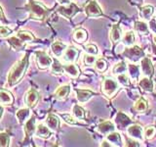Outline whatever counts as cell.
Returning a JSON list of instances; mask_svg holds the SVG:
<instances>
[{
	"mask_svg": "<svg viewBox=\"0 0 156 147\" xmlns=\"http://www.w3.org/2000/svg\"><path fill=\"white\" fill-rule=\"evenodd\" d=\"M35 61L37 64V67L40 70H46L48 68H51L54 59H52L45 51H36Z\"/></svg>",
	"mask_w": 156,
	"mask_h": 147,
	"instance_id": "obj_6",
	"label": "cell"
},
{
	"mask_svg": "<svg viewBox=\"0 0 156 147\" xmlns=\"http://www.w3.org/2000/svg\"><path fill=\"white\" fill-rule=\"evenodd\" d=\"M152 51H153V54L156 56V44L155 43L152 44Z\"/></svg>",
	"mask_w": 156,
	"mask_h": 147,
	"instance_id": "obj_51",
	"label": "cell"
},
{
	"mask_svg": "<svg viewBox=\"0 0 156 147\" xmlns=\"http://www.w3.org/2000/svg\"><path fill=\"white\" fill-rule=\"evenodd\" d=\"M79 55V51L78 49H76L73 46H68L66 48V50L65 51L62 55L63 60L68 63H74L77 60V57Z\"/></svg>",
	"mask_w": 156,
	"mask_h": 147,
	"instance_id": "obj_15",
	"label": "cell"
},
{
	"mask_svg": "<svg viewBox=\"0 0 156 147\" xmlns=\"http://www.w3.org/2000/svg\"><path fill=\"white\" fill-rule=\"evenodd\" d=\"M45 123L47 126L52 131H58L60 130V119L58 118V116L54 115V114H49L45 120Z\"/></svg>",
	"mask_w": 156,
	"mask_h": 147,
	"instance_id": "obj_17",
	"label": "cell"
},
{
	"mask_svg": "<svg viewBox=\"0 0 156 147\" xmlns=\"http://www.w3.org/2000/svg\"><path fill=\"white\" fill-rule=\"evenodd\" d=\"M97 61L96 55H92V54H86L84 56V64L86 66H93L95 65V63Z\"/></svg>",
	"mask_w": 156,
	"mask_h": 147,
	"instance_id": "obj_43",
	"label": "cell"
},
{
	"mask_svg": "<svg viewBox=\"0 0 156 147\" xmlns=\"http://www.w3.org/2000/svg\"><path fill=\"white\" fill-rule=\"evenodd\" d=\"M134 108H135V110L138 113H145L146 111H147V109H148L147 102H146V100L144 99L143 97H140L135 103Z\"/></svg>",
	"mask_w": 156,
	"mask_h": 147,
	"instance_id": "obj_31",
	"label": "cell"
},
{
	"mask_svg": "<svg viewBox=\"0 0 156 147\" xmlns=\"http://www.w3.org/2000/svg\"><path fill=\"white\" fill-rule=\"evenodd\" d=\"M36 118L34 115L30 116V118L23 124V130H24V144L30 141L31 137L35 135V130H36Z\"/></svg>",
	"mask_w": 156,
	"mask_h": 147,
	"instance_id": "obj_4",
	"label": "cell"
},
{
	"mask_svg": "<svg viewBox=\"0 0 156 147\" xmlns=\"http://www.w3.org/2000/svg\"><path fill=\"white\" fill-rule=\"evenodd\" d=\"M23 8L28 13V18L34 21L44 22L50 13V10L45 5L36 0H28V2Z\"/></svg>",
	"mask_w": 156,
	"mask_h": 147,
	"instance_id": "obj_2",
	"label": "cell"
},
{
	"mask_svg": "<svg viewBox=\"0 0 156 147\" xmlns=\"http://www.w3.org/2000/svg\"><path fill=\"white\" fill-rule=\"evenodd\" d=\"M125 146H128V147H139L140 145L139 144L138 141L135 140V138H132V137L127 138V137H126V144H125Z\"/></svg>",
	"mask_w": 156,
	"mask_h": 147,
	"instance_id": "obj_45",
	"label": "cell"
},
{
	"mask_svg": "<svg viewBox=\"0 0 156 147\" xmlns=\"http://www.w3.org/2000/svg\"><path fill=\"white\" fill-rule=\"evenodd\" d=\"M106 140H108L110 142V144L112 146H121V137L120 134L118 132H115V131H112L110 134H108L106 135Z\"/></svg>",
	"mask_w": 156,
	"mask_h": 147,
	"instance_id": "obj_30",
	"label": "cell"
},
{
	"mask_svg": "<svg viewBox=\"0 0 156 147\" xmlns=\"http://www.w3.org/2000/svg\"><path fill=\"white\" fill-rule=\"evenodd\" d=\"M122 56L132 62H136V61L140 60L141 58H144V52L143 49L140 48L139 46L133 45V46L127 47L123 51V53H122Z\"/></svg>",
	"mask_w": 156,
	"mask_h": 147,
	"instance_id": "obj_5",
	"label": "cell"
},
{
	"mask_svg": "<svg viewBox=\"0 0 156 147\" xmlns=\"http://www.w3.org/2000/svg\"><path fill=\"white\" fill-rule=\"evenodd\" d=\"M139 86L141 90L145 92H152L154 89V85L153 81H151V78L148 77H144L139 81Z\"/></svg>",
	"mask_w": 156,
	"mask_h": 147,
	"instance_id": "obj_23",
	"label": "cell"
},
{
	"mask_svg": "<svg viewBox=\"0 0 156 147\" xmlns=\"http://www.w3.org/2000/svg\"><path fill=\"white\" fill-rule=\"evenodd\" d=\"M118 88H119L118 81H114L113 78L106 77L101 83V90L104 92V94L108 98L113 97L117 90H118Z\"/></svg>",
	"mask_w": 156,
	"mask_h": 147,
	"instance_id": "obj_3",
	"label": "cell"
},
{
	"mask_svg": "<svg viewBox=\"0 0 156 147\" xmlns=\"http://www.w3.org/2000/svg\"><path fill=\"white\" fill-rule=\"evenodd\" d=\"M60 116L62 117V119L68 125H76L77 124V121H76L77 119L74 116H72L70 114H61Z\"/></svg>",
	"mask_w": 156,
	"mask_h": 147,
	"instance_id": "obj_42",
	"label": "cell"
},
{
	"mask_svg": "<svg viewBox=\"0 0 156 147\" xmlns=\"http://www.w3.org/2000/svg\"><path fill=\"white\" fill-rule=\"evenodd\" d=\"M85 51L88 54H92V55H97L98 54V47L94 44H88L85 46Z\"/></svg>",
	"mask_w": 156,
	"mask_h": 147,
	"instance_id": "obj_44",
	"label": "cell"
},
{
	"mask_svg": "<svg viewBox=\"0 0 156 147\" xmlns=\"http://www.w3.org/2000/svg\"><path fill=\"white\" fill-rule=\"evenodd\" d=\"M101 147H111L112 145L111 144H108V140H104L101 142Z\"/></svg>",
	"mask_w": 156,
	"mask_h": 147,
	"instance_id": "obj_48",
	"label": "cell"
},
{
	"mask_svg": "<svg viewBox=\"0 0 156 147\" xmlns=\"http://www.w3.org/2000/svg\"><path fill=\"white\" fill-rule=\"evenodd\" d=\"M115 129H116V126L113 123H111L109 121L102 122L98 126V131L104 135H107L108 134H110V132L115 131Z\"/></svg>",
	"mask_w": 156,
	"mask_h": 147,
	"instance_id": "obj_19",
	"label": "cell"
},
{
	"mask_svg": "<svg viewBox=\"0 0 156 147\" xmlns=\"http://www.w3.org/2000/svg\"><path fill=\"white\" fill-rule=\"evenodd\" d=\"M35 136L42 139H49L52 136V130L47 126V125L38 124L35 130Z\"/></svg>",
	"mask_w": 156,
	"mask_h": 147,
	"instance_id": "obj_16",
	"label": "cell"
},
{
	"mask_svg": "<svg viewBox=\"0 0 156 147\" xmlns=\"http://www.w3.org/2000/svg\"><path fill=\"white\" fill-rule=\"evenodd\" d=\"M84 11H85V14L87 15V16L90 17V18L99 17V16H101L102 15L101 9L99 6V4L97 3L96 0H90V1L85 5Z\"/></svg>",
	"mask_w": 156,
	"mask_h": 147,
	"instance_id": "obj_9",
	"label": "cell"
},
{
	"mask_svg": "<svg viewBox=\"0 0 156 147\" xmlns=\"http://www.w3.org/2000/svg\"><path fill=\"white\" fill-rule=\"evenodd\" d=\"M127 134L132 138H135L136 140H143L144 134H143V127L140 125L132 124L127 127Z\"/></svg>",
	"mask_w": 156,
	"mask_h": 147,
	"instance_id": "obj_12",
	"label": "cell"
},
{
	"mask_svg": "<svg viewBox=\"0 0 156 147\" xmlns=\"http://www.w3.org/2000/svg\"><path fill=\"white\" fill-rule=\"evenodd\" d=\"M73 39L78 43H84L88 38V33L84 28H76L73 32Z\"/></svg>",
	"mask_w": 156,
	"mask_h": 147,
	"instance_id": "obj_27",
	"label": "cell"
},
{
	"mask_svg": "<svg viewBox=\"0 0 156 147\" xmlns=\"http://www.w3.org/2000/svg\"><path fill=\"white\" fill-rule=\"evenodd\" d=\"M58 1L62 5H67V4L71 3V0H58Z\"/></svg>",
	"mask_w": 156,
	"mask_h": 147,
	"instance_id": "obj_49",
	"label": "cell"
},
{
	"mask_svg": "<svg viewBox=\"0 0 156 147\" xmlns=\"http://www.w3.org/2000/svg\"><path fill=\"white\" fill-rule=\"evenodd\" d=\"M72 114L74 116L77 120H84L85 119V110L79 105L75 104L73 106V109H72Z\"/></svg>",
	"mask_w": 156,
	"mask_h": 147,
	"instance_id": "obj_36",
	"label": "cell"
},
{
	"mask_svg": "<svg viewBox=\"0 0 156 147\" xmlns=\"http://www.w3.org/2000/svg\"><path fill=\"white\" fill-rule=\"evenodd\" d=\"M134 28H135V31L140 33V36H148L149 33V27L148 24L144 23V22H141V21H136L135 22V24H134Z\"/></svg>",
	"mask_w": 156,
	"mask_h": 147,
	"instance_id": "obj_26",
	"label": "cell"
},
{
	"mask_svg": "<svg viewBox=\"0 0 156 147\" xmlns=\"http://www.w3.org/2000/svg\"><path fill=\"white\" fill-rule=\"evenodd\" d=\"M149 29L150 32H152L153 33H156V20L155 19H151L149 21Z\"/></svg>",
	"mask_w": 156,
	"mask_h": 147,
	"instance_id": "obj_47",
	"label": "cell"
},
{
	"mask_svg": "<svg viewBox=\"0 0 156 147\" xmlns=\"http://www.w3.org/2000/svg\"><path fill=\"white\" fill-rule=\"evenodd\" d=\"M95 69H96V71L99 72V73L105 72L106 69H107V62L102 58L98 59L95 63Z\"/></svg>",
	"mask_w": 156,
	"mask_h": 147,
	"instance_id": "obj_37",
	"label": "cell"
},
{
	"mask_svg": "<svg viewBox=\"0 0 156 147\" xmlns=\"http://www.w3.org/2000/svg\"><path fill=\"white\" fill-rule=\"evenodd\" d=\"M51 72L54 75H62V74L65 72V70H63V65H62L61 62L57 60V59H54L53 64L51 66Z\"/></svg>",
	"mask_w": 156,
	"mask_h": 147,
	"instance_id": "obj_35",
	"label": "cell"
},
{
	"mask_svg": "<svg viewBox=\"0 0 156 147\" xmlns=\"http://www.w3.org/2000/svg\"><path fill=\"white\" fill-rule=\"evenodd\" d=\"M14 96L6 88H0V104L2 106H12L14 104Z\"/></svg>",
	"mask_w": 156,
	"mask_h": 147,
	"instance_id": "obj_14",
	"label": "cell"
},
{
	"mask_svg": "<svg viewBox=\"0 0 156 147\" xmlns=\"http://www.w3.org/2000/svg\"><path fill=\"white\" fill-rule=\"evenodd\" d=\"M69 92H70V85H61L60 87L57 88V90L55 91V93H54V95H55L56 99L63 100L68 96Z\"/></svg>",
	"mask_w": 156,
	"mask_h": 147,
	"instance_id": "obj_21",
	"label": "cell"
},
{
	"mask_svg": "<svg viewBox=\"0 0 156 147\" xmlns=\"http://www.w3.org/2000/svg\"><path fill=\"white\" fill-rule=\"evenodd\" d=\"M29 65V52H27L24 56L14 64L7 75V86L13 87L21 82L26 75Z\"/></svg>",
	"mask_w": 156,
	"mask_h": 147,
	"instance_id": "obj_1",
	"label": "cell"
},
{
	"mask_svg": "<svg viewBox=\"0 0 156 147\" xmlns=\"http://www.w3.org/2000/svg\"><path fill=\"white\" fill-rule=\"evenodd\" d=\"M38 101H39V92L35 88L30 87L27 91L26 95H24V103H26L27 107L33 109L37 105Z\"/></svg>",
	"mask_w": 156,
	"mask_h": 147,
	"instance_id": "obj_8",
	"label": "cell"
},
{
	"mask_svg": "<svg viewBox=\"0 0 156 147\" xmlns=\"http://www.w3.org/2000/svg\"><path fill=\"white\" fill-rule=\"evenodd\" d=\"M127 69H128V66L125 62H119L118 64H116L113 68V74L114 75H120V74H124L127 72Z\"/></svg>",
	"mask_w": 156,
	"mask_h": 147,
	"instance_id": "obj_38",
	"label": "cell"
},
{
	"mask_svg": "<svg viewBox=\"0 0 156 147\" xmlns=\"http://www.w3.org/2000/svg\"><path fill=\"white\" fill-rule=\"evenodd\" d=\"M4 114V106H2L0 104V121H1V118Z\"/></svg>",
	"mask_w": 156,
	"mask_h": 147,
	"instance_id": "obj_50",
	"label": "cell"
},
{
	"mask_svg": "<svg viewBox=\"0 0 156 147\" xmlns=\"http://www.w3.org/2000/svg\"><path fill=\"white\" fill-rule=\"evenodd\" d=\"M76 97L77 100L80 103H86L89 101L92 96L94 95V92L88 89H76Z\"/></svg>",
	"mask_w": 156,
	"mask_h": 147,
	"instance_id": "obj_22",
	"label": "cell"
},
{
	"mask_svg": "<svg viewBox=\"0 0 156 147\" xmlns=\"http://www.w3.org/2000/svg\"><path fill=\"white\" fill-rule=\"evenodd\" d=\"M128 72L130 77L133 78V80H138L140 77V67L138 65L133 63L128 64Z\"/></svg>",
	"mask_w": 156,
	"mask_h": 147,
	"instance_id": "obj_33",
	"label": "cell"
},
{
	"mask_svg": "<svg viewBox=\"0 0 156 147\" xmlns=\"http://www.w3.org/2000/svg\"><path fill=\"white\" fill-rule=\"evenodd\" d=\"M0 23H2L3 24H9V21H8V19L6 18V16H5L3 8L1 7V5H0Z\"/></svg>",
	"mask_w": 156,
	"mask_h": 147,
	"instance_id": "obj_46",
	"label": "cell"
},
{
	"mask_svg": "<svg viewBox=\"0 0 156 147\" xmlns=\"http://www.w3.org/2000/svg\"><path fill=\"white\" fill-rule=\"evenodd\" d=\"M122 38V29L119 24H113L110 29V40L113 44L119 42Z\"/></svg>",
	"mask_w": 156,
	"mask_h": 147,
	"instance_id": "obj_24",
	"label": "cell"
},
{
	"mask_svg": "<svg viewBox=\"0 0 156 147\" xmlns=\"http://www.w3.org/2000/svg\"><path fill=\"white\" fill-rule=\"evenodd\" d=\"M67 46L66 45L65 43H62L61 41H55L52 43L51 45V50H52V53L55 55L57 58L58 57H62L63 53L66 50Z\"/></svg>",
	"mask_w": 156,
	"mask_h": 147,
	"instance_id": "obj_20",
	"label": "cell"
},
{
	"mask_svg": "<svg viewBox=\"0 0 156 147\" xmlns=\"http://www.w3.org/2000/svg\"><path fill=\"white\" fill-rule=\"evenodd\" d=\"M11 142V134L8 131H0V147H9Z\"/></svg>",
	"mask_w": 156,
	"mask_h": 147,
	"instance_id": "obj_32",
	"label": "cell"
},
{
	"mask_svg": "<svg viewBox=\"0 0 156 147\" xmlns=\"http://www.w3.org/2000/svg\"><path fill=\"white\" fill-rule=\"evenodd\" d=\"M153 40H154V43L156 44V36H154V38H153Z\"/></svg>",
	"mask_w": 156,
	"mask_h": 147,
	"instance_id": "obj_52",
	"label": "cell"
},
{
	"mask_svg": "<svg viewBox=\"0 0 156 147\" xmlns=\"http://www.w3.org/2000/svg\"><path fill=\"white\" fill-rule=\"evenodd\" d=\"M122 41H123V44L127 47L133 46L135 43V34L133 32H127L123 38H122Z\"/></svg>",
	"mask_w": 156,
	"mask_h": 147,
	"instance_id": "obj_34",
	"label": "cell"
},
{
	"mask_svg": "<svg viewBox=\"0 0 156 147\" xmlns=\"http://www.w3.org/2000/svg\"><path fill=\"white\" fill-rule=\"evenodd\" d=\"M140 69L144 77H151L154 73V67L152 65V61L148 57H144L140 61Z\"/></svg>",
	"mask_w": 156,
	"mask_h": 147,
	"instance_id": "obj_11",
	"label": "cell"
},
{
	"mask_svg": "<svg viewBox=\"0 0 156 147\" xmlns=\"http://www.w3.org/2000/svg\"><path fill=\"white\" fill-rule=\"evenodd\" d=\"M63 70L67 74L68 76L72 78H76L79 77V69L77 68L76 65H74L73 63H69L66 64V65H63Z\"/></svg>",
	"mask_w": 156,
	"mask_h": 147,
	"instance_id": "obj_28",
	"label": "cell"
},
{
	"mask_svg": "<svg viewBox=\"0 0 156 147\" xmlns=\"http://www.w3.org/2000/svg\"><path fill=\"white\" fill-rule=\"evenodd\" d=\"M114 123L117 129L122 130L127 129L130 125H132V120L126 114H124L123 112H118L115 116Z\"/></svg>",
	"mask_w": 156,
	"mask_h": 147,
	"instance_id": "obj_10",
	"label": "cell"
},
{
	"mask_svg": "<svg viewBox=\"0 0 156 147\" xmlns=\"http://www.w3.org/2000/svg\"><path fill=\"white\" fill-rule=\"evenodd\" d=\"M156 134V127L154 126H148L145 127V130L144 131V136L146 139H152Z\"/></svg>",
	"mask_w": 156,
	"mask_h": 147,
	"instance_id": "obj_39",
	"label": "cell"
},
{
	"mask_svg": "<svg viewBox=\"0 0 156 147\" xmlns=\"http://www.w3.org/2000/svg\"><path fill=\"white\" fill-rule=\"evenodd\" d=\"M78 12H79V8L74 3H69L66 6H60L57 9V13L67 20H70Z\"/></svg>",
	"mask_w": 156,
	"mask_h": 147,
	"instance_id": "obj_7",
	"label": "cell"
},
{
	"mask_svg": "<svg viewBox=\"0 0 156 147\" xmlns=\"http://www.w3.org/2000/svg\"><path fill=\"white\" fill-rule=\"evenodd\" d=\"M12 33H13L12 28L7 27L6 24H5V26H0V37L7 38L9 36H11Z\"/></svg>",
	"mask_w": 156,
	"mask_h": 147,
	"instance_id": "obj_40",
	"label": "cell"
},
{
	"mask_svg": "<svg viewBox=\"0 0 156 147\" xmlns=\"http://www.w3.org/2000/svg\"><path fill=\"white\" fill-rule=\"evenodd\" d=\"M153 13H154V9L150 5H145V6L141 7L140 10V17L144 20H145V21H150L153 16Z\"/></svg>",
	"mask_w": 156,
	"mask_h": 147,
	"instance_id": "obj_29",
	"label": "cell"
},
{
	"mask_svg": "<svg viewBox=\"0 0 156 147\" xmlns=\"http://www.w3.org/2000/svg\"><path fill=\"white\" fill-rule=\"evenodd\" d=\"M117 81H118V83H120V85H124V86L130 85V78L125 73L120 74V75H117Z\"/></svg>",
	"mask_w": 156,
	"mask_h": 147,
	"instance_id": "obj_41",
	"label": "cell"
},
{
	"mask_svg": "<svg viewBox=\"0 0 156 147\" xmlns=\"http://www.w3.org/2000/svg\"><path fill=\"white\" fill-rule=\"evenodd\" d=\"M16 36L21 39L22 41L26 42V43H29V42H34L36 41V38L33 34L28 32V31H24V29H21V31H18Z\"/></svg>",
	"mask_w": 156,
	"mask_h": 147,
	"instance_id": "obj_25",
	"label": "cell"
},
{
	"mask_svg": "<svg viewBox=\"0 0 156 147\" xmlns=\"http://www.w3.org/2000/svg\"><path fill=\"white\" fill-rule=\"evenodd\" d=\"M6 41L10 45V47H11L13 50L16 51V52L24 50V48H26V42L22 41L17 36H13L7 37Z\"/></svg>",
	"mask_w": 156,
	"mask_h": 147,
	"instance_id": "obj_13",
	"label": "cell"
},
{
	"mask_svg": "<svg viewBox=\"0 0 156 147\" xmlns=\"http://www.w3.org/2000/svg\"><path fill=\"white\" fill-rule=\"evenodd\" d=\"M31 116L30 113V108L26 107V108H21L16 112V118L18 120V123L20 125H23L29 118Z\"/></svg>",
	"mask_w": 156,
	"mask_h": 147,
	"instance_id": "obj_18",
	"label": "cell"
}]
</instances>
